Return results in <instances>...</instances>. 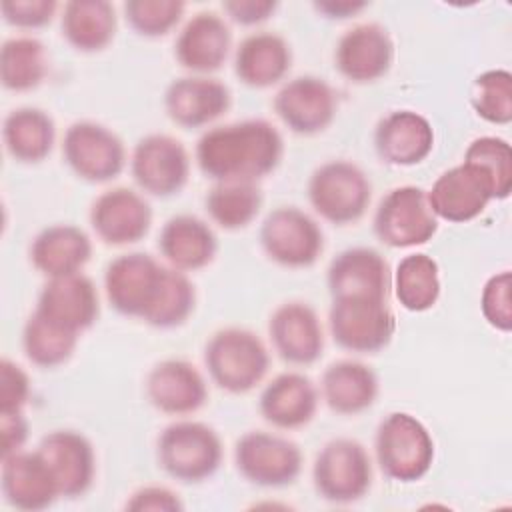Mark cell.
Segmentation results:
<instances>
[{
  "mask_svg": "<svg viewBox=\"0 0 512 512\" xmlns=\"http://www.w3.org/2000/svg\"><path fill=\"white\" fill-rule=\"evenodd\" d=\"M194 158L214 182H258L280 166L284 138L264 118L220 124L198 138Z\"/></svg>",
  "mask_w": 512,
  "mask_h": 512,
  "instance_id": "obj_1",
  "label": "cell"
},
{
  "mask_svg": "<svg viewBox=\"0 0 512 512\" xmlns=\"http://www.w3.org/2000/svg\"><path fill=\"white\" fill-rule=\"evenodd\" d=\"M204 366L220 390L246 394L264 380L270 368V352L256 332L226 326L206 340Z\"/></svg>",
  "mask_w": 512,
  "mask_h": 512,
  "instance_id": "obj_2",
  "label": "cell"
},
{
  "mask_svg": "<svg viewBox=\"0 0 512 512\" xmlns=\"http://www.w3.org/2000/svg\"><path fill=\"white\" fill-rule=\"evenodd\" d=\"M222 458V440L206 422L176 420L168 424L156 440L158 466L164 474L182 484H200L212 478Z\"/></svg>",
  "mask_w": 512,
  "mask_h": 512,
  "instance_id": "obj_3",
  "label": "cell"
},
{
  "mask_svg": "<svg viewBox=\"0 0 512 512\" xmlns=\"http://www.w3.org/2000/svg\"><path fill=\"white\" fill-rule=\"evenodd\" d=\"M374 454L380 472L402 484L424 478L436 456L428 428L408 412H390L376 428Z\"/></svg>",
  "mask_w": 512,
  "mask_h": 512,
  "instance_id": "obj_4",
  "label": "cell"
},
{
  "mask_svg": "<svg viewBox=\"0 0 512 512\" xmlns=\"http://www.w3.org/2000/svg\"><path fill=\"white\" fill-rule=\"evenodd\" d=\"M308 202L314 212L334 224H356L372 200V182L364 170L350 160L320 164L308 180Z\"/></svg>",
  "mask_w": 512,
  "mask_h": 512,
  "instance_id": "obj_5",
  "label": "cell"
},
{
  "mask_svg": "<svg viewBox=\"0 0 512 512\" xmlns=\"http://www.w3.org/2000/svg\"><path fill=\"white\" fill-rule=\"evenodd\" d=\"M328 330L342 350L376 354L392 342L396 316L384 298L340 296L332 298Z\"/></svg>",
  "mask_w": 512,
  "mask_h": 512,
  "instance_id": "obj_6",
  "label": "cell"
},
{
  "mask_svg": "<svg viewBox=\"0 0 512 512\" xmlns=\"http://www.w3.org/2000/svg\"><path fill=\"white\" fill-rule=\"evenodd\" d=\"M312 484L316 494L332 504H354L372 488V460L354 438L326 442L314 458Z\"/></svg>",
  "mask_w": 512,
  "mask_h": 512,
  "instance_id": "obj_7",
  "label": "cell"
},
{
  "mask_svg": "<svg viewBox=\"0 0 512 512\" xmlns=\"http://www.w3.org/2000/svg\"><path fill=\"white\" fill-rule=\"evenodd\" d=\"M372 228L374 236L388 248H416L434 238L438 218L428 204L426 190L406 184L380 198Z\"/></svg>",
  "mask_w": 512,
  "mask_h": 512,
  "instance_id": "obj_8",
  "label": "cell"
},
{
  "mask_svg": "<svg viewBox=\"0 0 512 512\" xmlns=\"http://www.w3.org/2000/svg\"><path fill=\"white\" fill-rule=\"evenodd\" d=\"M168 266L146 252H128L112 258L104 270L108 304L122 316L146 320L154 308Z\"/></svg>",
  "mask_w": 512,
  "mask_h": 512,
  "instance_id": "obj_9",
  "label": "cell"
},
{
  "mask_svg": "<svg viewBox=\"0 0 512 512\" xmlns=\"http://www.w3.org/2000/svg\"><path fill=\"white\" fill-rule=\"evenodd\" d=\"M66 166L84 182L104 184L126 168V146L108 126L94 120L72 122L62 138Z\"/></svg>",
  "mask_w": 512,
  "mask_h": 512,
  "instance_id": "obj_10",
  "label": "cell"
},
{
  "mask_svg": "<svg viewBox=\"0 0 512 512\" xmlns=\"http://www.w3.org/2000/svg\"><path fill=\"white\" fill-rule=\"evenodd\" d=\"M258 238L268 260L290 270L310 268L324 252L320 224L296 206H278L268 212Z\"/></svg>",
  "mask_w": 512,
  "mask_h": 512,
  "instance_id": "obj_11",
  "label": "cell"
},
{
  "mask_svg": "<svg viewBox=\"0 0 512 512\" xmlns=\"http://www.w3.org/2000/svg\"><path fill=\"white\" fill-rule=\"evenodd\" d=\"M234 464L240 476L254 486L286 488L298 480L304 456L286 436L250 430L236 440Z\"/></svg>",
  "mask_w": 512,
  "mask_h": 512,
  "instance_id": "obj_12",
  "label": "cell"
},
{
  "mask_svg": "<svg viewBox=\"0 0 512 512\" xmlns=\"http://www.w3.org/2000/svg\"><path fill=\"white\" fill-rule=\"evenodd\" d=\"M136 186L156 198H170L184 190L190 178V154L182 140L170 134H146L130 156Z\"/></svg>",
  "mask_w": 512,
  "mask_h": 512,
  "instance_id": "obj_13",
  "label": "cell"
},
{
  "mask_svg": "<svg viewBox=\"0 0 512 512\" xmlns=\"http://www.w3.org/2000/svg\"><path fill=\"white\" fill-rule=\"evenodd\" d=\"M272 108L290 132L314 136L334 122L338 94L324 78L304 74L282 84L274 96Z\"/></svg>",
  "mask_w": 512,
  "mask_h": 512,
  "instance_id": "obj_14",
  "label": "cell"
},
{
  "mask_svg": "<svg viewBox=\"0 0 512 512\" xmlns=\"http://www.w3.org/2000/svg\"><path fill=\"white\" fill-rule=\"evenodd\" d=\"M394 64V40L378 22L348 28L336 42L334 68L352 84H372L384 78Z\"/></svg>",
  "mask_w": 512,
  "mask_h": 512,
  "instance_id": "obj_15",
  "label": "cell"
},
{
  "mask_svg": "<svg viewBox=\"0 0 512 512\" xmlns=\"http://www.w3.org/2000/svg\"><path fill=\"white\" fill-rule=\"evenodd\" d=\"M88 220L106 246H128L144 240L150 232L152 206L140 192L116 186L94 198Z\"/></svg>",
  "mask_w": 512,
  "mask_h": 512,
  "instance_id": "obj_16",
  "label": "cell"
},
{
  "mask_svg": "<svg viewBox=\"0 0 512 512\" xmlns=\"http://www.w3.org/2000/svg\"><path fill=\"white\" fill-rule=\"evenodd\" d=\"M426 198L438 220L464 224L486 210L494 200V190L484 172L462 160L436 178Z\"/></svg>",
  "mask_w": 512,
  "mask_h": 512,
  "instance_id": "obj_17",
  "label": "cell"
},
{
  "mask_svg": "<svg viewBox=\"0 0 512 512\" xmlns=\"http://www.w3.org/2000/svg\"><path fill=\"white\" fill-rule=\"evenodd\" d=\"M268 336L276 354L292 366H310L324 352L322 322L302 300L284 302L270 314Z\"/></svg>",
  "mask_w": 512,
  "mask_h": 512,
  "instance_id": "obj_18",
  "label": "cell"
},
{
  "mask_svg": "<svg viewBox=\"0 0 512 512\" xmlns=\"http://www.w3.org/2000/svg\"><path fill=\"white\" fill-rule=\"evenodd\" d=\"M36 312L60 328L82 334L100 316L96 284L82 272L48 278L38 294Z\"/></svg>",
  "mask_w": 512,
  "mask_h": 512,
  "instance_id": "obj_19",
  "label": "cell"
},
{
  "mask_svg": "<svg viewBox=\"0 0 512 512\" xmlns=\"http://www.w3.org/2000/svg\"><path fill=\"white\" fill-rule=\"evenodd\" d=\"M46 460L60 498L84 496L96 478V452L92 442L78 430H52L42 436L38 448Z\"/></svg>",
  "mask_w": 512,
  "mask_h": 512,
  "instance_id": "obj_20",
  "label": "cell"
},
{
  "mask_svg": "<svg viewBox=\"0 0 512 512\" xmlns=\"http://www.w3.org/2000/svg\"><path fill=\"white\" fill-rule=\"evenodd\" d=\"M230 50L232 30L228 22L212 10H200L190 16L174 42L176 62L196 76L218 72L228 60Z\"/></svg>",
  "mask_w": 512,
  "mask_h": 512,
  "instance_id": "obj_21",
  "label": "cell"
},
{
  "mask_svg": "<svg viewBox=\"0 0 512 512\" xmlns=\"http://www.w3.org/2000/svg\"><path fill=\"white\" fill-rule=\"evenodd\" d=\"M232 106L230 88L210 76H182L168 84L164 92V110L168 118L186 128H204L222 118Z\"/></svg>",
  "mask_w": 512,
  "mask_h": 512,
  "instance_id": "obj_22",
  "label": "cell"
},
{
  "mask_svg": "<svg viewBox=\"0 0 512 512\" xmlns=\"http://www.w3.org/2000/svg\"><path fill=\"white\" fill-rule=\"evenodd\" d=\"M148 402L162 414L188 416L208 400L202 372L188 360L166 358L154 364L144 382Z\"/></svg>",
  "mask_w": 512,
  "mask_h": 512,
  "instance_id": "obj_23",
  "label": "cell"
},
{
  "mask_svg": "<svg viewBox=\"0 0 512 512\" xmlns=\"http://www.w3.org/2000/svg\"><path fill=\"white\" fill-rule=\"evenodd\" d=\"M0 486L6 504L24 512L46 510L60 498L58 484L38 450L2 456Z\"/></svg>",
  "mask_w": 512,
  "mask_h": 512,
  "instance_id": "obj_24",
  "label": "cell"
},
{
  "mask_svg": "<svg viewBox=\"0 0 512 512\" xmlns=\"http://www.w3.org/2000/svg\"><path fill=\"white\" fill-rule=\"evenodd\" d=\"M326 284L332 298L368 296L388 300L392 274L386 258L368 246H354L338 252L326 270Z\"/></svg>",
  "mask_w": 512,
  "mask_h": 512,
  "instance_id": "obj_25",
  "label": "cell"
},
{
  "mask_svg": "<svg viewBox=\"0 0 512 512\" xmlns=\"http://www.w3.org/2000/svg\"><path fill=\"white\" fill-rule=\"evenodd\" d=\"M434 148V128L426 116L414 110H392L374 130V150L384 164L416 166Z\"/></svg>",
  "mask_w": 512,
  "mask_h": 512,
  "instance_id": "obj_26",
  "label": "cell"
},
{
  "mask_svg": "<svg viewBox=\"0 0 512 512\" xmlns=\"http://www.w3.org/2000/svg\"><path fill=\"white\" fill-rule=\"evenodd\" d=\"M318 400V388L306 374L282 372L260 392L258 412L278 430H298L314 420Z\"/></svg>",
  "mask_w": 512,
  "mask_h": 512,
  "instance_id": "obj_27",
  "label": "cell"
},
{
  "mask_svg": "<svg viewBox=\"0 0 512 512\" xmlns=\"http://www.w3.org/2000/svg\"><path fill=\"white\" fill-rule=\"evenodd\" d=\"M158 250L168 266L182 272H196L214 262L218 236L202 218L176 214L164 222L158 234Z\"/></svg>",
  "mask_w": 512,
  "mask_h": 512,
  "instance_id": "obj_28",
  "label": "cell"
},
{
  "mask_svg": "<svg viewBox=\"0 0 512 512\" xmlns=\"http://www.w3.org/2000/svg\"><path fill=\"white\" fill-rule=\"evenodd\" d=\"M292 68V48L276 32L248 34L234 52V74L248 88H270L282 82Z\"/></svg>",
  "mask_w": 512,
  "mask_h": 512,
  "instance_id": "obj_29",
  "label": "cell"
},
{
  "mask_svg": "<svg viewBox=\"0 0 512 512\" xmlns=\"http://www.w3.org/2000/svg\"><path fill=\"white\" fill-rule=\"evenodd\" d=\"M32 266L46 278L82 272L92 256L90 236L74 224H52L42 228L28 250Z\"/></svg>",
  "mask_w": 512,
  "mask_h": 512,
  "instance_id": "obj_30",
  "label": "cell"
},
{
  "mask_svg": "<svg viewBox=\"0 0 512 512\" xmlns=\"http://www.w3.org/2000/svg\"><path fill=\"white\" fill-rule=\"evenodd\" d=\"M376 372L358 360L332 362L320 380V394L328 408L342 416H356L374 406L378 398Z\"/></svg>",
  "mask_w": 512,
  "mask_h": 512,
  "instance_id": "obj_31",
  "label": "cell"
},
{
  "mask_svg": "<svg viewBox=\"0 0 512 512\" xmlns=\"http://www.w3.org/2000/svg\"><path fill=\"white\" fill-rule=\"evenodd\" d=\"M118 30L116 8L108 0H70L62 8V38L82 54L106 50Z\"/></svg>",
  "mask_w": 512,
  "mask_h": 512,
  "instance_id": "obj_32",
  "label": "cell"
},
{
  "mask_svg": "<svg viewBox=\"0 0 512 512\" xmlns=\"http://www.w3.org/2000/svg\"><path fill=\"white\" fill-rule=\"evenodd\" d=\"M6 152L20 164L44 162L56 142L54 118L36 106H20L6 114L2 124Z\"/></svg>",
  "mask_w": 512,
  "mask_h": 512,
  "instance_id": "obj_33",
  "label": "cell"
},
{
  "mask_svg": "<svg viewBox=\"0 0 512 512\" xmlns=\"http://www.w3.org/2000/svg\"><path fill=\"white\" fill-rule=\"evenodd\" d=\"M46 46L34 36L6 38L0 48V80L10 92L36 90L48 76Z\"/></svg>",
  "mask_w": 512,
  "mask_h": 512,
  "instance_id": "obj_34",
  "label": "cell"
},
{
  "mask_svg": "<svg viewBox=\"0 0 512 512\" xmlns=\"http://www.w3.org/2000/svg\"><path fill=\"white\" fill-rule=\"evenodd\" d=\"M394 296L398 304L408 312L430 310L442 290L438 262L424 252H414L404 256L392 276Z\"/></svg>",
  "mask_w": 512,
  "mask_h": 512,
  "instance_id": "obj_35",
  "label": "cell"
},
{
  "mask_svg": "<svg viewBox=\"0 0 512 512\" xmlns=\"http://www.w3.org/2000/svg\"><path fill=\"white\" fill-rule=\"evenodd\" d=\"M264 204L258 182H216L206 198L204 210L222 230L236 232L250 226Z\"/></svg>",
  "mask_w": 512,
  "mask_h": 512,
  "instance_id": "obj_36",
  "label": "cell"
},
{
  "mask_svg": "<svg viewBox=\"0 0 512 512\" xmlns=\"http://www.w3.org/2000/svg\"><path fill=\"white\" fill-rule=\"evenodd\" d=\"M78 338L80 334L56 326L34 310L22 328V350L34 366L50 370L72 358Z\"/></svg>",
  "mask_w": 512,
  "mask_h": 512,
  "instance_id": "obj_37",
  "label": "cell"
},
{
  "mask_svg": "<svg viewBox=\"0 0 512 512\" xmlns=\"http://www.w3.org/2000/svg\"><path fill=\"white\" fill-rule=\"evenodd\" d=\"M196 308V288L186 272L168 266L162 292L146 316V324L160 330H172L188 322Z\"/></svg>",
  "mask_w": 512,
  "mask_h": 512,
  "instance_id": "obj_38",
  "label": "cell"
},
{
  "mask_svg": "<svg viewBox=\"0 0 512 512\" xmlns=\"http://www.w3.org/2000/svg\"><path fill=\"white\" fill-rule=\"evenodd\" d=\"M470 106L478 118L506 126L512 122V74L504 68L478 74L470 86Z\"/></svg>",
  "mask_w": 512,
  "mask_h": 512,
  "instance_id": "obj_39",
  "label": "cell"
},
{
  "mask_svg": "<svg viewBox=\"0 0 512 512\" xmlns=\"http://www.w3.org/2000/svg\"><path fill=\"white\" fill-rule=\"evenodd\" d=\"M464 162L484 172L492 184L494 200H506L512 190V148L500 136L474 138L466 152Z\"/></svg>",
  "mask_w": 512,
  "mask_h": 512,
  "instance_id": "obj_40",
  "label": "cell"
},
{
  "mask_svg": "<svg viewBox=\"0 0 512 512\" xmlns=\"http://www.w3.org/2000/svg\"><path fill=\"white\" fill-rule=\"evenodd\" d=\"M126 24L144 38H160L174 30L186 10L182 0H126L124 6Z\"/></svg>",
  "mask_w": 512,
  "mask_h": 512,
  "instance_id": "obj_41",
  "label": "cell"
},
{
  "mask_svg": "<svg viewBox=\"0 0 512 512\" xmlns=\"http://www.w3.org/2000/svg\"><path fill=\"white\" fill-rule=\"evenodd\" d=\"M510 288H512L510 270H502L492 274L486 280L480 294V310L484 320L500 332H510L512 328Z\"/></svg>",
  "mask_w": 512,
  "mask_h": 512,
  "instance_id": "obj_42",
  "label": "cell"
},
{
  "mask_svg": "<svg viewBox=\"0 0 512 512\" xmlns=\"http://www.w3.org/2000/svg\"><path fill=\"white\" fill-rule=\"evenodd\" d=\"M2 18L8 26L20 30H40L48 26L56 12V0H4L0 4Z\"/></svg>",
  "mask_w": 512,
  "mask_h": 512,
  "instance_id": "obj_43",
  "label": "cell"
},
{
  "mask_svg": "<svg viewBox=\"0 0 512 512\" xmlns=\"http://www.w3.org/2000/svg\"><path fill=\"white\" fill-rule=\"evenodd\" d=\"M30 398V378L10 358L0 360V412H22Z\"/></svg>",
  "mask_w": 512,
  "mask_h": 512,
  "instance_id": "obj_44",
  "label": "cell"
},
{
  "mask_svg": "<svg viewBox=\"0 0 512 512\" xmlns=\"http://www.w3.org/2000/svg\"><path fill=\"white\" fill-rule=\"evenodd\" d=\"M124 508L132 510V512H146V510L180 512L184 508V504L174 490H170L166 486L150 484V486H142L136 492H132L130 498L126 500Z\"/></svg>",
  "mask_w": 512,
  "mask_h": 512,
  "instance_id": "obj_45",
  "label": "cell"
},
{
  "mask_svg": "<svg viewBox=\"0 0 512 512\" xmlns=\"http://www.w3.org/2000/svg\"><path fill=\"white\" fill-rule=\"evenodd\" d=\"M276 0H226L222 2L224 14L240 26H258L272 18L276 12Z\"/></svg>",
  "mask_w": 512,
  "mask_h": 512,
  "instance_id": "obj_46",
  "label": "cell"
},
{
  "mask_svg": "<svg viewBox=\"0 0 512 512\" xmlns=\"http://www.w3.org/2000/svg\"><path fill=\"white\" fill-rule=\"evenodd\" d=\"M2 456L22 450L28 440V420L22 412H0Z\"/></svg>",
  "mask_w": 512,
  "mask_h": 512,
  "instance_id": "obj_47",
  "label": "cell"
},
{
  "mask_svg": "<svg viewBox=\"0 0 512 512\" xmlns=\"http://www.w3.org/2000/svg\"><path fill=\"white\" fill-rule=\"evenodd\" d=\"M368 8V2L360 0H320L314 2V10L330 20H346Z\"/></svg>",
  "mask_w": 512,
  "mask_h": 512,
  "instance_id": "obj_48",
  "label": "cell"
}]
</instances>
